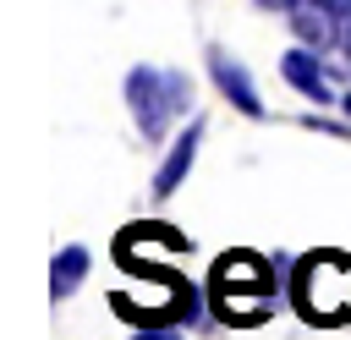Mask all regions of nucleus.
Returning <instances> with one entry per match:
<instances>
[{
  "instance_id": "obj_7",
  "label": "nucleus",
  "mask_w": 351,
  "mask_h": 340,
  "mask_svg": "<svg viewBox=\"0 0 351 340\" xmlns=\"http://www.w3.org/2000/svg\"><path fill=\"white\" fill-rule=\"evenodd\" d=\"M82 269H88V252H82V247H66V252L55 258V269H49V291H55V296H71V291L82 285Z\"/></svg>"
},
{
  "instance_id": "obj_9",
  "label": "nucleus",
  "mask_w": 351,
  "mask_h": 340,
  "mask_svg": "<svg viewBox=\"0 0 351 340\" xmlns=\"http://www.w3.org/2000/svg\"><path fill=\"white\" fill-rule=\"evenodd\" d=\"M340 49H346V60H351V11H346V22H340Z\"/></svg>"
},
{
  "instance_id": "obj_8",
  "label": "nucleus",
  "mask_w": 351,
  "mask_h": 340,
  "mask_svg": "<svg viewBox=\"0 0 351 340\" xmlns=\"http://www.w3.org/2000/svg\"><path fill=\"white\" fill-rule=\"evenodd\" d=\"M132 340H176V335H170V329H137Z\"/></svg>"
},
{
  "instance_id": "obj_11",
  "label": "nucleus",
  "mask_w": 351,
  "mask_h": 340,
  "mask_svg": "<svg viewBox=\"0 0 351 340\" xmlns=\"http://www.w3.org/2000/svg\"><path fill=\"white\" fill-rule=\"evenodd\" d=\"M346 110H351V99H346Z\"/></svg>"
},
{
  "instance_id": "obj_4",
  "label": "nucleus",
  "mask_w": 351,
  "mask_h": 340,
  "mask_svg": "<svg viewBox=\"0 0 351 340\" xmlns=\"http://www.w3.org/2000/svg\"><path fill=\"white\" fill-rule=\"evenodd\" d=\"M208 71H214L219 93H225L241 115H263V99H258V88H252V77H247V66H241V60H230L225 49H208Z\"/></svg>"
},
{
  "instance_id": "obj_1",
  "label": "nucleus",
  "mask_w": 351,
  "mask_h": 340,
  "mask_svg": "<svg viewBox=\"0 0 351 340\" xmlns=\"http://www.w3.org/2000/svg\"><path fill=\"white\" fill-rule=\"evenodd\" d=\"M274 291H280V274L258 252H225L214 263V307L225 313V324H258Z\"/></svg>"
},
{
  "instance_id": "obj_10",
  "label": "nucleus",
  "mask_w": 351,
  "mask_h": 340,
  "mask_svg": "<svg viewBox=\"0 0 351 340\" xmlns=\"http://www.w3.org/2000/svg\"><path fill=\"white\" fill-rule=\"evenodd\" d=\"M258 5H291V0H258Z\"/></svg>"
},
{
  "instance_id": "obj_5",
  "label": "nucleus",
  "mask_w": 351,
  "mask_h": 340,
  "mask_svg": "<svg viewBox=\"0 0 351 340\" xmlns=\"http://www.w3.org/2000/svg\"><path fill=\"white\" fill-rule=\"evenodd\" d=\"M197 143H203V126L192 121L176 143H170V159L159 165V175H154V197H170L181 181H186V170H192V159H197Z\"/></svg>"
},
{
  "instance_id": "obj_2",
  "label": "nucleus",
  "mask_w": 351,
  "mask_h": 340,
  "mask_svg": "<svg viewBox=\"0 0 351 340\" xmlns=\"http://www.w3.org/2000/svg\"><path fill=\"white\" fill-rule=\"evenodd\" d=\"M192 99V82L181 71H154V66H132L126 71V104L132 121L143 126V137H159L170 126V115H181Z\"/></svg>"
},
{
  "instance_id": "obj_6",
  "label": "nucleus",
  "mask_w": 351,
  "mask_h": 340,
  "mask_svg": "<svg viewBox=\"0 0 351 340\" xmlns=\"http://www.w3.org/2000/svg\"><path fill=\"white\" fill-rule=\"evenodd\" d=\"M280 71H285V82H291V88H302L307 99H318V104H324V99H335V93H329V77H324V66H318V55L291 49V55L280 60Z\"/></svg>"
},
{
  "instance_id": "obj_3",
  "label": "nucleus",
  "mask_w": 351,
  "mask_h": 340,
  "mask_svg": "<svg viewBox=\"0 0 351 340\" xmlns=\"http://www.w3.org/2000/svg\"><path fill=\"white\" fill-rule=\"evenodd\" d=\"M346 0H291V27L302 33V44H340V22H346Z\"/></svg>"
}]
</instances>
